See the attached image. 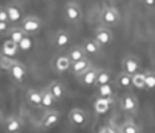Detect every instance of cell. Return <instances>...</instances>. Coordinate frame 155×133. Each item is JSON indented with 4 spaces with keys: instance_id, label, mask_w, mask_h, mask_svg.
<instances>
[{
    "instance_id": "6da1fadb",
    "label": "cell",
    "mask_w": 155,
    "mask_h": 133,
    "mask_svg": "<svg viewBox=\"0 0 155 133\" xmlns=\"http://www.w3.org/2000/svg\"><path fill=\"white\" fill-rule=\"evenodd\" d=\"M19 27L27 35H35L41 30L42 27V21L38 16H25L21 23Z\"/></svg>"
},
{
    "instance_id": "7a4b0ae2",
    "label": "cell",
    "mask_w": 155,
    "mask_h": 133,
    "mask_svg": "<svg viewBox=\"0 0 155 133\" xmlns=\"http://www.w3.org/2000/svg\"><path fill=\"white\" fill-rule=\"evenodd\" d=\"M63 13H64V18L69 23H73V24L80 22L82 18V10H81L80 5L75 1H68L64 5Z\"/></svg>"
},
{
    "instance_id": "3957f363",
    "label": "cell",
    "mask_w": 155,
    "mask_h": 133,
    "mask_svg": "<svg viewBox=\"0 0 155 133\" xmlns=\"http://www.w3.org/2000/svg\"><path fill=\"white\" fill-rule=\"evenodd\" d=\"M101 21L105 27L116 25L119 23V21H120V13L115 7L105 6L101 11Z\"/></svg>"
},
{
    "instance_id": "277c9868",
    "label": "cell",
    "mask_w": 155,
    "mask_h": 133,
    "mask_svg": "<svg viewBox=\"0 0 155 133\" xmlns=\"http://www.w3.org/2000/svg\"><path fill=\"white\" fill-rule=\"evenodd\" d=\"M7 73H8L10 77L15 82H18V83H22L27 77V69H25L24 64H22L21 62H18L16 59L12 62V64L8 68Z\"/></svg>"
},
{
    "instance_id": "5b68a950",
    "label": "cell",
    "mask_w": 155,
    "mask_h": 133,
    "mask_svg": "<svg viewBox=\"0 0 155 133\" xmlns=\"http://www.w3.org/2000/svg\"><path fill=\"white\" fill-rule=\"evenodd\" d=\"M68 118H69V122L74 126V127H79V128H82L87 125L88 122V117H87V114L80 109V108H74L69 111V115H68Z\"/></svg>"
},
{
    "instance_id": "8992f818",
    "label": "cell",
    "mask_w": 155,
    "mask_h": 133,
    "mask_svg": "<svg viewBox=\"0 0 155 133\" xmlns=\"http://www.w3.org/2000/svg\"><path fill=\"white\" fill-rule=\"evenodd\" d=\"M59 121H61V112H58L56 110H48L42 116L39 126H40V128L48 131V129H52L53 127H56Z\"/></svg>"
},
{
    "instance_id": "52a82bcc",
    "label": "cell",
    "mask_w": 155,
    "mask_h": 133,
    "mask_svg": "<svg viewBox=\"0 0 155 133\" xmlns=\"http://www.w3.org/2000/svg\"><path fill=\"white\" fill-rule=\"evenodd\" d=\"M2 128L6 133H19L21 129L23 128V121L21 117L16 115H11L5 118Z\"/></svg>"
},
{
    "instance_id": "ba28073f",
    "label": "cell",
    "mask_w": 155,
    "mask_h": 133,
    "mask_svg": "<svg viewBox=\"0 0 155 133\" xmlns=\"http://www.w3.org/2000/svg\"><path fill=\"white\" fill-rule=\"evenodd\" d=\"M93 37L96 39V41L103 47V46H107L109 45L111 41H113V33L111 30L108 28V27H99L94 30V34H93Z\"/></svg>"
},
{
    "instance_id": "9c48e42d",
    "label": "cell",
    "mask_w": 155,
    "mask_h": 133,
    "mask_svg": "<svg viewBox=\"0 0 155 133\" xmlns=\"http://www.w3.org/2000/svg\"><path fill=\"white\" fill-rule=\"evenodd\" d=\"M120 108L125 112L134 114L138 110V100L133 94H124L120 99Z\"/></svg>"
},
{
    "instance_id": "30bf717a",
    "label": "cell",
    "mask_w": 155,
    "mask_h": 133,
    "mask_svg": "<svg viewBox=\"0 0 155 133\" xmlns=\"http://www.w3.org/2000/svg\"><path fill=\"white\" fill-rule=\"evenodd\" d=\"M121 66H122V71H125L130 75H133L139 71L140 64H139V60L134 56H126L122 58Z\"/></svg>"
},
{
    "instance_id": "8fae6325",
    "label": "cell",
    "mask_w": 155,
    "mask_h": 133,
    "mask_svg": "<svg viewBox=\"0 0 155 133\" xmlns=\"http://www.w3.org/2000/svg\"><path fill=\"white\" fill-rule=\"evenodd\" d=\"M6 10H7V13H8V19H10V23H17L24 18V12H23V8L18 5V4H15V2H10L7 4L6 6Z\"/></svg>"
},
{
    "instance_id": "7c38bea8",
    "label": "cell",
    "mask_w": 155,
    "mask_h": 133,
    "mask_svg": "<svg viewBox=\"0 0 155 133\" xmlns=\"http://www.w3.org/2000/svg\"><path fill=\"white\" fill-rule=\"evenodd\" d=\"M97 74H98V68L91 66L88 70H86L84 74H81L80 76H78L79 82L85 86V87H91V86H96V79H97Z\"/></svg>"
},
{
    "instance_id": "4fadbf2b",
    "label": "cell",
    "mask_w": 155,
    "mask_h": 133,
    "mask_svg": "<svg viewBox=\"0 0 155 133\" xmlns=\"http://www.w3.org/2000/svg\"><path fill=\"white\" fill-rule=\"evenodd\" d=\"M91 66H92L91 60H90L87 57H85V58H82V59H80V60H78V62L71 63V66H70V70H69V71H70L73 75H75V76L78 77V76H80L81 74H84L86 70H88Z\"/></svg>"
},
{
    "instance_id": "5bb4252c",
    "label": "cell",
    "mask_w": 155,
    "mask_h": 133,
    "mask_svg": "<svg viewBox=\"0 0 155 133\" xmlns=\"http://www.w3.org/2000/svg\"><path fill=\"white\" fill-rule=\"evenodd\" d=\"M70 42V34L64 30V29H61L58 30L54 36H53V45L57 47V48H65Z\"/></svg>"
},
{
    "instance_id": "9a60e30c",
    "label": "cell",
    "mask_w": 155,
    "mask_h": 133,
    "mask_svg": "<svg viewBox=\"0 0 155 133\" xmlns=\"http://www.w3.org/2000/svg\"><path fill=\"white\" fill-rule=\"evenodd\" d=\"M81 46L84 47V50H85L87 56H97V54L101 53V50H102V46L96 41L94 37L84 40Z\"/></svg>"
},
{
    "instance_id": "2e32d148",
    "label": "cell",
    "mask_w": 155,
    "mask_h": 133,
    "mask_svg": "<svg viewBox=\"0 0 155 133\" xmlns=\"http://www.w3.org/2000/svg\"><path fill=\"white\" fill-rule=\"evenodd\" d=\"M71 66V60L68 58V56H58L53 62V68L57 73L62 74L65 71H69Z\"/></svg>"
},
{
    "instance_id": "e0dca14e",
    "label": "cell",
    "mask_w": 155,
    "mask_h": 133,
    "mask_svg": "<svg viewBox=\"0 0 155 133\" xmlns=\"http://www.w3.org/2000/svg\"><path fill=\"white\" fill-rule=\"evenodd\" d=\"M25 100L28 104H30L31 106L35 108H41V91H38L35 88H29L25 92Z\"/></svg>"
},
{
    "instance_id": "ac0fdd59",
    "label": "cell",
    "mask_w": 155,
    "mask_h": 133,
    "mask_svg": "<svg viewBox=\"0 0 155 133\" xmlns=\"http://www.w3.org/2000/svg\"><path fill=\"white\" fill-rule=\"evenodd\" d=\"M113 103V98H102V97H98L94 103H93V109L97 114L99 115H103L105 114L109 109H110V105Z\"/></svg>"
},
{
    "instance_id": "d6986e66",
    "label": "cell",
    "mask_w": 155,
    "mask_h": 133,
    "mask_svg": "<svg viewBox=\"0 0 155 133\" xmlns=\"http://www.w3.org/2000/svg\"><path fill=\"white\" fill-rule=\"evenodd\" d=\"M18 51H19L18 44H16L15 41H12V40H10V39H7V40L2 44V47H1V50H0V52H1L2 56L10 57V58L15 57V56L18 53Z\"/></svg>"
},
{
    "instance_id": "ffe728a7",
    "label": "cell",
    "mask_w": 155,
    "mask_h": 133,
    "mask_svg": "<svg viewBox=\"0 0 155 133\" xmlns=\"http://www.w3.org/2000/svg\"><path fill=\"white\" fill-rule=\"evenodd\" d=\"M48 89L50 92L52 93V96L54 97V99L58 102V100H62L64 97H65V87L62 82L59 81H52L48 86Z\"/></svg>"
},
{
    "instance_id": "44dd1931",
    "label": "cell",
    "mask_w": 155,
    "mask_h": 133,
    "mask_svg": "<svg viewBox=\"0 0 155 133\" xmlns=\"http://www.w3.org/2000/svg\"><path fill=\"white\" fill-rule=\"evenodd\" d=\"M67 56H68V58L71 60V63L78 62V60H80V59L87 57V54H86V52H85V50H84L82 46H73L71 48L68 50Z\"/></svg>"
},
{
    "instance_id": "7402d4cb",
    "label": "cell",
    "mask_w": 155,
    "mask_h": 133,
    "mask_svg": "<svg viewBox=\"0 0 155 133\" xmlns=\"http://www.w3.org/2000/svg\"><path fill=\"white\" fill-rule=\"evenodd\" d=\"M41 98H42L41 108H45V109H51L54 105V103L57 102L54 99V97L52 96V93L50 92L48 87H45V88L41 89Z\"/></svg>"
},
{
    "instance_id": "603a6c76",
    "label": "cell",
    "mask_w": 155,
    "mask_h": 133,
    "mask_svg": "<svg viewBox=\"0 0 155 133\" xmlns=\"http://www.w3.org/2000/svg\"><path fill=\"white\" fill-rule=\"evenodd\" d=\"M111 80H113V75H111L110 70H108V69H98V74H97V79H96V87L110 83Z\"/></svg>"
},
{
    "instance_id": "cb8c5ba5",
    "label": "cell",
    "mask_w": 155,
    "mask_h": 133,
    "mask_svg": "<svg viewBox=\"0 0 155 133\" xmlns=\"http://www.w3.org/2000/svg\"><path fill=\"white\" fill-rule=\"evenodd\" d=\"M115 83L120 88H130V87H132V75H130L125 71H121L116 76Z\"/></svg>"
},
{
    "instance_id": "d4e9b609",
    "label": "cell",
    "mask_w": 155,
    "mask_h": 133,
    "mask_svg": "<svg viewBox=\"0 0 155 133\" xmlns=\"http://www.w3.org/2000/svg\"><path fill=\"white\" fill-rule=\"evenodd\" d=\"M25 35H27V34L22 30L21 27H11L10 30H8L7 34H6V36H7L10 40L15 41L16 44H19V42L25 37Z\"/></svg>"
},
{
    "instance_id": "484cf974",
    "label": "cell",
    "mask_w": 155,
    "mask_h": 133,
    "mask_svg": "<svg viewBox=\"0 0 155 133\" xmlns=\"http://www.w3.org/2000/svg\"><path fill=\"white\" fill-rule=\"evenodd\" d=\"M132 86L139 89H145V71H138L132 75Z\"/></svg>"
},
{
    "instance_id": "4316f807",
    "label": "cell",
    "mask_w": 155,
    "mask_h": 133,
    "mask_svg": "<svg viewBox=\"0 0 155 133\" xmlns=\"http://www.w3.org/2000/svg\"><path fill=\"white\" fill-rule=\"evenodd\" d=\"M119 133H140V129H139V127L134 122L126 121V122H124L120 126Z\"/></svg>"
},
{
    "instance_id": "83f0119b",
    "label": "cell",
    "mask_w": 155,
    "mask_h": 133,
    "mask_svg": "<svg viewBox=\"0 0 155 133\" xmlns=\"http://www.w3.org/2000/svg\"><path fill=\"white\" fill-rule=\"evenodd\" d=\"M97 88H98V89H97L98 97H102V98H111L113 94H114V89H113V87H111L110 83L98 86Z\"/></svg>"
},
{
    "instance_id": "f1b7e54d",
    "label": "cell",
    "mask_w": 155,
    "mask_h": 133,
    "mask_svg": "<svg viewBox=\"0 0 155 133\" xmlns=\"http://www.w3.org/2000/svg\"><path fill=\"white\" fill-rule=\"evenodd\" d=\"M145 89H155V70L145 71Z\"/></svg>"
},
{
    "instance_id": "f546056e",
    "label": "cell",
    "mask_w": 155,
    "mask_h": 133,
    "mask_svg": "<svg viewBox=\"0 0 155 133\" xmlns=\"http://www.w3.org/2000/svg\"><path fill=\"white\" fill-rule=\"evenodd\" d=\"M18 46H19V50H22V51H28V50H30V47H31V41H30V39H29V35H25V37L18 44Z\"/></svg>"
},
{
    "instance_id": "4dcf8cb0",
    "label": "cell",
    "mask_w": 155,
    "mask_h": 133,
    "mask_svg": "<svg viewBox=\"0 0 155 133\" xmlns=\"http://www.w3.org/2000/svg\"><path fill=\"white\" fill-rule=\"evenodd\" d=\"M10 22H1L0 21V35H6L10 30Z\"/></svg>"
},
{
    "instance_id": "1f68e13d",
    "label": "cell",
    "mask_w": 155,
    "mask_h": 133,
    "mask_svg": "<svg viewBox=\"0 0 155 133\" xmlns=\"http://www.w3.org/2000/svg\"><path fill=\"white\" fill-rule=\"evenodd\" d=\"M0 21H1V22H10V19H8V13H7V10H6L5 6H4V7L0 6Z\"/></svg>"
},
{
    "instance_id": "d6a6232c",
    "label": "cell",
    "mask_w": 155,
    "mask_h": 133,
    "mask_svg": "<svg viewBox=\"0 0 155 133\" xmlns=\"http://www.w3.org/2000/svg\"><path fill=\"white\" fill-rule=\"evenodd\" d=\"M98 133H116V132H115L114 128H111V127H109V126H104V127H102V128L99 129Z\"/></svg>"
},
{
    "instance_id": "836d02e7",
    "label": "cell",
    "mask_w": 155,
    "mask_h": 133,
    "mask_svg": "<svg viewBox=\"0 0 155 133\" xmlns=\"http://www.w3.org/2000/svg\"><path fill=\"white\" fill-rule=\"evenodd\" d=\"M144 5L148 6V7H153L155 5V0H143Z\"/></svg>"
},
{
    "instance_id": "e575fe53",
    "label": "cell",
    "mask_w": 155,
    "mask_h": 133,
    "mask_svg": "<svg viewBox=\"0 0 155 133\" xmlns=\"http://www.w3.org/2000/svg\"><path fill=\"white\" fill-rule=\"evenodd\" d=\"M4 121H5V118H4V115H2V112L0 111V126H2V125H4Z\"/></svg>"
},
{
    "instance_id": "d590c367",
    "label": "cell",
    "mask_w": 155,
    "mask_h": 133,
    "mask_svg": "<svg viewBox=\"0 0 155 133\" xmlns=\"http://www.w3.org/2000/svg\"><path fill=\"white\" fill-rule=\"evenodd\" d=\"M109 1H111V2H116V1H120V0H109Z\"/></svg>"
},
{
    "instance_id": "8d00e7d4",
    "label": "cell",
    "mask_w": 155,
    "mask_h": 133,
    "mask_svg": "<svg viewBox=\"0 0 155 133\" xmlns=\"http://www.w3.org/2000/svg\"><path fill=\"white\" fill-rule=\"evenodd\" d=\"M1 58H2V54H1V52H0V62H1Z\"/></svg>"
},
{
    "instance_id": "74e56055",
    "label": "cell",
    "mask_w": 155,
    "mask_h": 133,
    "mask_svg": "<svg viewBox=\"0 0 155 133\" xmlns=\"http://www.w3.org/2000/svg\"><path fill=\"white\" fill-rule=\"evenodd\" d=\"M0 75H1V68H0Z\"/></svg>"
},
{
    "instance_id": "f35d334b",
    "label": "cell",
    "mask_w": 155,
    "mask_h": 133,
    "mask_svg": "<svg viewBox=\"0 0 155 133\" xmlns=\"http://www.w3.org/2000/svg\"><path fill=\"white\" fill-rule=\"evenodd\" d=\"M154 68H155V62H154Z\"/></svg>"
}]
</instances>
